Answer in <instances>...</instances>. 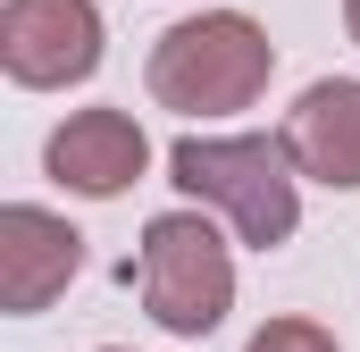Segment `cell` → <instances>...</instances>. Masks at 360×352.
Returning a JSON list of instances; mask_svg holds the SVG:
<instances>
[{
  "label": "cell",
  "instance_id": "cell-2",
  "mask_svg": "<svg viewBox=\"0 0 360 352\" xmlns=\"http://www.w3.org/2000/svg\"><path fill=\"white\" fill-rule=\"evenodd\" d=\"M269 34L243 8H201L151 42V101L176 118H235L269 92Z\"/></svg>",
  "mask_w": 360,
  "mask_h": 352
},
{
  "label": "cell",
  "instance_id": "cell-5",
  "mask_svg": "<svg viewBox=\"0 0 360 352\" xmlns=\"http://www.w3.org/2000/svg\"><path fill=\"white\" fill-rule=\"evenodd\" d=\"M42 168L59 176L68 193H84V201H109V193H126L134 176L151 168V143H143V126L126 109H76L42 143Z\"/></svg>",
  "mask_w": 360,
  "mask_h": 352
},
{
  "label": "cell",
  "instance_id": "cell-4",
  "mask_svg": "<svg viewBox=\"0 0 360 352\" xmlns=\"http://www.w3.org/2000/svg\"><path fill=\"white\" fill-rule=\"evenodd\" d=\"M0 68L17 84H84L101 68V8L92 0H8L0 8Z\"/></svg>",
  "mask_w": 360,
  "mask_h": 352
},
{
  "label": "cell",
  "instance_id": "cell-9",
  "mask_svg": "<svg viewBox=\"0 0 360 352\" xmlns=\"http://www.w3.org/2000/svg\"><path fill=\"white\" fill-rule=\"evenodd\" d=\"M344 25H352V42H360V0H344Z\"/></svg>",
  "mask_w": 360,
  "mask_h": 352
},
{
  "label": "cell",
  "instance_id": "cell-8",
  "mask_svg": "<svg viewBox=\"0 0 360 352\" xmlns=\"http://www.w3.org/2000/svg\"><path fill=\"white\" fill-rule=\"evenodd\" d=\"M243 352H335V336H327L319 319H269Z\"/></svg>",
  "mask_w": 360,
  "mask_h": 352
},
{
  "label": "cell",
  "instance_id": "cell-6",
  "mask_svg": "<svg viewBox=\"0 0 360 352\" xmlns=\"http://www.w3.org/2000/svg\"><path fill=\"white\" fill-rule=\"evenodd\" d=\"M84 268V235L34 201H8L0 210V310H42L51 294H68V277Z\"/></svg>",
  "mask_w": 360,
  "mask_h": 352
},
{
  "label": "cell",
  "instance_id": "cell-3",
  "mask_svg": "<svg viewBox=\"0 0 360 352\" xmlns=\"http://www.w3.org/2000/svg\"><path fill=\"white\" fill-rule=\"evenodd\" d=\"M134 294L143 310L168 327V336H210L235 302V260H226V235L201 218V210H168L143 227V252H134Z\"/></svg>",
  "mask_w": 360,
  "mask_h": 352
},
{
  "label": "cell",
  "instance_id": "cell-7",
  "mask_svg": "<svg viewBox=\"0 0 360 352\" xmlns=\"http://www.w3.org/2000/svg\"><path fill=\"white\" fill-rule=\"evenodd\" d=\"M285 151H293L302 176H319V184H335V193L360 184V84L352 76H327V84H310L293 101Z\"/></svg>",
  "mask_w": 360,
  "mask_h": 352
},
{
  "label": "cell",
  "instance_id": "cell-1",
  "mask_svg": "<svg viewBox=\"0 0 360 352\" xmlns=\"http://www.w3.org/2000/svg\"><path fill=\"white\" fill-rule=\"evenodd\" d=\"M168 168L176 184L201 201V210H218L252 252H276L293 227H302V193H293V151H285V134H184L176 151H168Z\"/></svg>",
  "mask_w": 360,
  "mask_h": 352
}]
</instances>
